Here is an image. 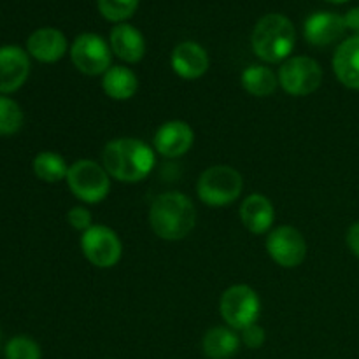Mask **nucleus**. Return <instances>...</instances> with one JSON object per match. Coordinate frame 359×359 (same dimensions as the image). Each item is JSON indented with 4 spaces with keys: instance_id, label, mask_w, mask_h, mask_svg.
Wrapping results in <instances>:
<instances>
[{
    "instance_id": "f257e3e1",
    "label": "nucleus",
    "mask_w": 359,
    "mask_h": 359,
    "mask_svg": "<svg viewBox=\"0 0 359 359\" xmlns=\"http://www.w3.org/2000/svg\"><path fill=\"white\" fill-rule=\"evenodd\" d=\"M156 156L153 147L133 137L109 140L102 151V165L112 179L121 182H140L153 172Z\"/></svg>"
},
{
    "instance_id": "f03ea898",
    "label": "nucleus",
    "mask_w": 359,
    "mask_h": 359,
    "mask_svg": "<svg viewBox=\"0 0 359 359\" xmlns=\"http://www.w3.org/2000/svg\"><path fill=\"white\" fill-rule=\"evenodd\" d=\"M149 224L163 241H182L195 228L196 209L184 193H161L149 207Z\"/></svg>"
},
{
    "instance_id": "7ed1b4c3",
    "label": "nucleus",
    "mask_w": 359,
    "mask_h": 359,
    "mask_svg": "<svg viewBox=\"0 0 359 359\" xmlns=\"http://www.w3.org/2000/svg\"><path fill=\"white\" fill-rule=\"evenodd\" d=\"M294 27L284 14H266L256 23L251 35V44L259 60L266 63L286 62L293 53Z\"/></svg>"
},
{
    "instance_id": "20e7f679",
    "label": "nucleus",
    "mask_w": 359,
    "mask_h": 359,
    "mask_svg": "<svg viewBox=\"0 0 359 359\" xmlns=\"http://www.w3.org/2000/svg\"><path fill=\"white\" fill-rule=\"evenodd\" d=\"M244 189L241 172L230 165H214L202 172L196 182L198 198L205 205L224 207L233 203Z\"/></svg>"
},
{
    "instance_id": "39448f33",
    "label": "nucleus",
    "mask_w": 359,
    "mask_h": 359,
    "mask_svg": "<svg viewBox=\"0 0 359 359\" xmlns=\"http://www.w3.org/2000/svg\"><path fill=\"white\" fill-rule=\"evenodd\" d=\"M65 181L74 196L84 203H100L111 191V175L93 160H77L70 165Z\"/></svg>"
},
{
    "instance_id": "423d86ee",
    "label": "nucleus",
    "mask_w": 359,
    "mask_h": 359,
    "mask_svg": "<svg viewBox=\"0 0 359 359\" xmlns=\"http://www.w3.org/2000/svg\"><path fill=\"white\" fill-rule=\"evenodd\" d=\"M221 318L235 332H242L255 325L262 312V302L258 293L248 284H235L228 287L219 302Z\"/></svg>"
},
{
    "instance_id": "0eeeda50",
    "label": "nucleus",
    "mask_w": 359,
    "mask_h": 359,
    "mask_svg": "<svg viewBox=\"0 0 359 359\" xmlns=\"http://www.w3.org/2000/svg\"><path fill=\"white\" fill-rule=\"evenodd\" d=\"M323 83V69L314 58L290 56L280 65L279 84L293 97H307L314 93Z\"/></svg>"
},
{
    "instance_id": "6e6552de",
    "label": "nucleus",
    "mask_w": 359,
    "mask_h": 359,
    "mask_svg": "<svg viewBox=\"0 0 359 359\" xmlns=\"http://www.w3.org/2000/svg\"><path fill=\"white\" fill-rule=\"evenodd\" d=\"M81 251L97 269H112L123 256L121 238L104 224H93L81 237Z\"/></svg>"
},
{
    "instance_id": "1a4fd4ad",
    "label": "nucleus",
    "mask_w": 359,
    "mask_h": 359,
    "mask_svg": "<svg viewBox=\"0 0 359 359\" xmlns=\"http://www.w3.org/2000/svg\"><path fill=\"white\" fill-rule=\"evenodd\" d=\"M76 69L86 76H102L111 69V46L97 34H81L70 48Z\"/></svg>"
},
{
    "instance_id": "9d476101",
    "label": "nucleus",
    "mask_w": 359,
    "mask_h": 359,
    "mask_svg": "<svg viewBox=\"0 0 359 359\" xmlns=\"http://www.w3.org/2000/svg\"><path fill=\"white\" fill-rule=\"evenodd\" d=\"M266 251L283 269H297L307 258V241L300 230L284 224L266 237Z\"/></svg>"
},
{
    "instance_id": "9b49d317",
    "label": "nucleus",
    "mask_w": 359,
    "mask_h": 359,
    "mask_svg": "<svg viewBox=\"0 0 359 359\" xmlns=\"http://www.w3.org/2000/svg\"><path fill=\"white\" fill-rule=\"evenodd\" d=\"M195 142V132L181 119L163 123L154 133V151L165 158H179L188 153Z\"/></svg>"
},
{
    "instance_id": "f8f14e48",
    "label": "nucleus",
    "mask_w": 359,
    "mask_h": 359,
    "mask_svg": "<svg viewBox=\"0 0 359 359\" xmlns=\"http://www.w3.org/2000/svg\"><path fill=\"white\" fill-rule=\"evenodd\" d=\"M30 74V58L18 46L0 48V93H14L20 90Z\"/></svg>"
},
{
    "instance_id": "ddd939ff",
    "label": "nucleus",
    "mask_w": 359,
    "mask_h": 359,
    "mask_svg": "<svg viewBox=\"0 0 359 359\" xmlns=\"http://www.w3.org/2000/svg\"><path fill=\"white\" fill-rule=\"evenodd\" d=\"M170 63L174 72L182 79H198L209 70L210 60L202 46L193 41H186L175 46Z\"/></svg>"
},
{
    "instance_id": "4468645a",
    "label": "nucleus",
    "mask_w": 359,
    "mask_h": 359,
    "mask_svg": "<svg viewBox=\"0 0 359 359\" xmlns=\"http://www.w3.org/2000/svg\"><path fill=\"white\" fill-rule=\"evenodd\" d=\"M347 27L344 16L335 13H314L307 18L304 25V34L309 44L312 46H330L339 41L346 34Z\"/></svg>"
},
{
    "instance_id": "2eb2a0df",
    "label": "nucleus",
    "mask_w": 359,
    "mask_h": 359,
    "mask_svg": "<svg viewBox=\"0 0 359 359\" xmlns=\"http://www.w3.org/2000/svg\"><path fill=\"white\" fill-rule=\"evenodd\" d=\"M28 53L42 63H55L67 53V39L58 28H39L28 37Z\"/></svg>"
},
{
    "instance_id": "dca6fc26",
    "label": "nucleus",
    "mask_w": 359,
    "mask_h": 359,
    "mask_svg": "<svg viewBox=\"0 0 359 359\" xmlns=\"http://www.w3.org/2000/svg\"><path fill=\"white\" fill-rule=\"evenodd\" d=\"M241 219L251 233L263 235L272 228L273 219H276V210H273L272 202L265 195L252 193L242 202Z\"/></svg>"
},
{
    "instance_id": "f3484780",
    "label": "nucleus",
    "mask_w": 359,
    "mask_h": 359,
    "mask_svg": "<svg viewBox=\"0 0 359 359\" xmlns=\"http://www.w3.org/2000/svg\"><path fill=\"white\" fill-rule=\"evenodd\" d=\"M111 49L126 63H139L146 55V41L135 27L118 23L111 32Z\"/></svg>"
},
{
    "instance_id": "a211bd4d",
    "label": "nucleus",
    "mask_w": 359,
    "mask_h": 359,
    "mask_svg": "<svg viewBox=\"0 0 359 359\" xmlns=\"http://www.w3.org/2000/svg\"><path fill=\"white\" fill-rule=\"evenodd\" d=\"M333 70L344 86L359 91V35L346 39L337 48Z\"/></svg>"
},
{
    "instance_id": "6ab92c4d",
    "label": "nucleus",
    "mask_w": 359,
    "mask_h": 359,
    "mask_svg": "<svg viewBox=\"0 0 359 359\" xmlns=\"http://www.w3.org/2000/svg\"><path fill=\"white\" fill-rule=\"evenodd\" d=\"M241 337L230 326H216L203 335L202 349L209 359H230L238 353Z\"/></svg>"
},
{
    "instance_id": "aec40b11",
    "label": "nucleus",
    "mask_w": 359,
    "mask_h": 359,
    "mask_svg": "<svg viewBox=\"0 0 359 359\" xmlns=\"http://www.w3.org/2000/svg\"><path fill=\"white\" fill-rule=\"evenodd\" d=\"M102 88L112 100H130L132 97H135L137 90H139V79H137L135 72L126 67H111L104 74Z\"/></svg>"
},
{
    "instance_id": "412c9836",
    "label": "nucleus",
    "mask_w": 359,
    "mask_h": 359,
    "mask_svg": "<svg viewBox=\"0 0 359 359\" xmlns=\"http://www.w3.org/2000/svg\"><path fill=\"white\" fill-rule=\"evenodd\" d=\"M242 86L252 97H270L277 90L279 77L265 65H251L242 72Z\"/></svg>"
},
{
    "instance_id": "4be33fe9",
    "label": "nucleus",
    "mask_w": 359,
    "mask_h": 359,
    "mask_svg": "<svg viewBox=\"0 0 359 359\" xmlns=\"http://www.w3.org/2000/svg\"><path fill=\"white\" fill-rule=\"evenodd\" d=\"M34 172L41 181L44 182H60L67 179L69 174V165L60 156L58 153L53 151H42L34 158Z\"/></svg>"
},
{
    "instance_id": "5701e85b",
    "label": "nucleus",
    "mask_w": 359,
    "mask_h": 359,
    "mask_svg": "<svg viewBox=\"0 0 359 359\" xmlns=\"http://www.w3.org/2000/svg\"><path fill=\"white\" fill-rule=\"evenodd\" d=\"M23 126V111L9 97L0 95V135H13Z\"/></svg>"
},
{
    "instance_id": "b1692460",
    "label": "nucleus",
    "mask_w": 359,
    "mask_h": 359,
    "mask_svg": "<svg viewBox=\"0 0 359 359\" xmlns=\"http://www.w3.org/2000/svg\"><path fill=\"white\" fill-rule=\"evenodd\" d=\"M97 4L102 16L114 23H123L128 20L139 7V0H97Z\"/></svg>"
},
{
    "instance_id": "393cba45",
    "label": "nucleus",
    "mask_w": 359,
    "mask_h": 359,
    "mask_svg": "<svg viewBox=\"0 0 359 359\" xmlns=\"http://www.w3.org/2000/svg\"><path fill=\"white\" fill-rule=\"evenodd\" d=\"M41 347L30 337H14L6 346V359H41Z\"/></svg>"
},
{
    "instance_id": "a878e982",
    "label": "nucleus",
    "mask_w": 359,
    "mask_h": 359,
    "mask_svg": "<svg viewBox=\"0 0 359 359\" xmlns=\"http://www.w3.org/2000/svg\"><path fill=\"white\" fill-rule=\"evenodd\" d=\"M67 221H69L70 226L77 231H86L93 226V216H91L90 210L86 207H72L67 214Z\"/></svg>"
},
{
    "instance_id": "bb28decb",
    "label": "nucleus",
    "mask_w": 359,
    "mask_h": 359,
    "mask_svg": "<svg viewBox=\"0 0 359 359\" xmlns=\"http://www.w3.org/2000/svg\"><path fill=\"white\" fill-rule=\"evenodd\" d=\"M266 335H265V330L262 328L259 325H251L248 326L245 330H242V335H241V342H244V346H248L249 349H259V347L265 344Z\"/></svg>"
},
{
    "instance_id": "cd10ccee",
    "label": "nucleus",
    "mask_w": 359,
    "mask_h": 359,
    "mask_svg": "<svg viewBox=\"0 0 359 359\" xmlns=\"http://www.w3.org/2000/svg\"><path fill=\"white\" fill-rule=\"evenodd\" d=\"M347 245L353 251V255L359 258V221H356L347 231Z\"/></svg>"
},
{
    "instance_id": "c85d7f7f",
    "label": "nucleus",
    "mask_w": 359,
    "mask_h": 359,
    "mask_svg": "<svg viewBox=\"0 0 359 359\" xmlns=\"http://www.w3.org/2000/svg\"><path fill=\"white\" fill-rule=\"evenodd\" d=\"M344 21H346V27L349 30L356 32V35H359V7H353V9L347 11Z\"/></svg>"
},
{
    "instance_id": "c756f323",
    "label": "nucleus",
    "mask_w": 359,
    "mask_h": 359,
    "mask_svg": "<svg viewBox=\"0 0 359 359\" xmlns=\"http://www.w3.org/2000/svg\"><path fill=\"white\" fill-rule=\"evenodd\" d=\"M332 4H344V2H349V0H328Z\"/></svg>"
},
{
    "instance_id": "7c9ffc66",
    "label": "nucleus",
    "mask_w": 359,
    "mask_h": 359,
    "mask_svg": "<svg viewBox=\"0 0 359 359\" xmlns=\"http://www.w3.org/2000/svg\"><path fill=\"white\" fill-rule=\"evenodd\" d=\"M0 340H2V335H0Z\"/></svg>"
}]
</instances>
